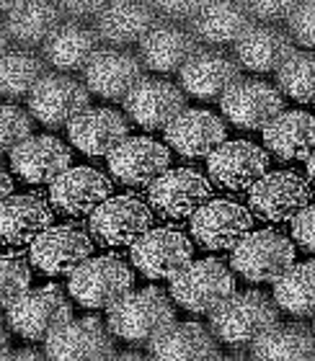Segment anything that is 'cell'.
Returning <instances> with one entry per match:
<instances>
[{
    "instance_id": "obj_37",
    "label": "cell",
    "mask_w": 315,
    "mask_h": 361,
    "mask_svg": "<svg viewBox=\"0 0 315 361\" xmlns=\"http://www.w3.org/2000/svg\"><path fill=\"white\" fill-rule=\"evenodd\" d=\"M277 88L297 104H315V52H295L279 68Z\"/></svg>"
},
{
    "instance_id": "obj_20",
    "label": "cell",
    "mask_w": 315,
    "mask_h": 361,
    "mask_svg": "<svg viewBox=\"0 0 315 361\" xmlns=\"http://www.w3.org/2000/svg\"><path fill=\"white\" fill-rule=\"evenodd\" d=\"M212 183L194 168L165 171L150 186V204L158 214L168 219L191 217L202 204L210 202Z\"/></svg>"
},
{
    "instance_id": "obj_42",
    "label": "cell",
    "mask_w": 315,
    "mask_h": 361,
    "mask_svg": "<svg viewBox=\"0 0 315 361\" xmlns=\"http://www.w3.org/2000/svg\"><path fill=\"white\" fill-rule=\"evenodd\" d=\"M160 16V21L168 23H181V26H189L194 21V16L199 13L202 3H186V0H165V3H153Z\"/></svg>"
},
{
    "instance_id": "obj_8",
    "label": "cell",
    "mask_w": 315,
    "mask_h": 361,
    "mask_svg": "<svg viewBox=\"0 0 315 361\" xmlns=\"http://www.w3.org/2000/svg\"><path fill=\"white\" fill-rule=\"evenodd\" d=\"M65 23L60 3L31 0V3H3V52L44 47L54 31Z\"/></svg>"
},
{
    "instance_id": "obj_40",
    "label": "cell",
    "mask_w": 315,
    "mask_h": 361,
    "mask_svg": "<svg viewBox=\"0 0 315 361\" xmlns=\"http://www.w3.org/2000/svg\"><path fill=\"white\" fill-rule=\"evenodd\" d=\"M287 31L295 39V44H302L308 49H315V0L297 3L287 21Z\"/></svg>"
},
{
    "instance_id": "obj_3",
    "label": "cell",
    "mask_w": 315,
    "mask_h": 361,
    "mask_svg": "<svg viewBox=\"0 0 315 361\" xmlns=\"http://www.w3.org/2000/svg\"><path fill=\"white\" fill-rule=\"evenodd\" d=\"M135 276L121 258H88L81 269L70 274V294L78 305L88 310H112L132 292Z\"/></svg>"
},
{
    "instance_id": "obj_35",
    "label": "cell",
    "mask_w": 315,
    "mask_h": 361,
    "mask_svg": "<svg viewBox=\"0 0 315 361\" xmlns=\"http://www.w3.org/2000/svg\"><path fill=\"white\" fill-rule=\"evenodd\" d=\"M47 60L42 52L34 49H8L0 60V93L8 98V104L29 98L31 90L37 88L49 73H47Z\"/></svg>"
},
{
    "instance_id": "obj_1",
    "label": "cell",
    "mask_w": 315,
    "mask_h": 361,
    "mask_svg": "<svg viewBox=\"0 0 315 361\" xmlns=\"http://www.w3.org/2000/svg\"><path fill=\"white\" fill-rule=\"evenodd\" d=\"M279 323V305L274 297L246 289L233 292L215 312H210V331L225 346L251 348L271 325Z\"/></svg>"
},
{
    "instance_id": "obj_17",
    "label": "cell",
    "mask_w": 315,
    "mask_h": 361,
    "mask_svg": "<svg viewBox=\"0 0 315 361\" xmlns=\"http://www.w3.org/2000/svg\"><path fill=\"white\" fill-rule=\"evenodd\" d=\"M93 253L90 235L78 225H54L31 243V264L49 276L81 269Z\"/></svg>"
},
{
    "instance_id": "obj_41",
    "label": "cell",
    "mask_w": 315,
    "mask_h": 361,
    "mask_svg": "<svg viewBox=\"0 0 315 361\" xmlns=\"http://www.w3.org/2000/svg\"><path fill=\"white\" fill-rule=\"evenodd\" d=\"M248 13L256 23H266V26H279L282 21H290L295 6L297 3H290V0H258V3H246Z\"/></svg>"
},
{
    "instance_id": "obj_46",
    "label": "cell",
    "mask_w": 315,
    "mask_h": 361,
    "mask_svg": "<svg viewBox=\"0 0 315 361\" xmlns=\"http://www.w3.org/2000/svg\"><path fill=\"white\" fill-rule=\"evenodd\" d=\"M0 180H3V199H8V196H11V188H13V180H11L8 171H3V173H0Z\"/></svg>"
},
{
    "instance_id": "obj_13",
    "label": "cell",
    "mask_w": 315,
    "mask_h": 361,
    "mask_svg": "<svg viewBox=\"0 0 315 361\" xmlns=\"http://www.w3.org/2000/svg\"><path fill=\"white\" fill-rule=\"evenodd\" d=\"M114 333L98 317L68 320L47 338L44 356L57 361H101L114 359Z\"/></svg>"
},
{
    "instance_id": "obj_26",
    "label": "cell",
    "mask_w": 315,
    "mask_h": 361,
    "mask_svg": "<svg viewBox=\"0 0 315 361\" xmlns=\"http://www.w3.org/2000/svg\"><path fill=\"white\" fill-rule=\"evenodd\" d=\"M101 37L90 23L65 21L60 29L54 31V37L42 47V54L49 68L57 73H85L93 57L101 52Z\"/></svg>"
},
{
    "instance_id": "obj_11",
    "label": "cell",
    "mask_w": 315,
    "mask_h": 361,
    "mask_svg": "<svg viewBox=\"0 0 315 361\" xmlns=\"http://www.w3.org/2000/svg\"><path fill=\"white\" fill-rule=\"evenodd\" d=\"M220 109L238 129H266L279 114H285V96L277 85L256 78H243L227 90Z\"/></svg>"
},
{
    "instance_id": "obj_34",
    "label": "cell",
    "mask_w": 315,
    "mask_h": 361,
    "mask_svg": "<svg viewBox=\"0 0 315 361\" xmlns=\"http://www.w3.org/2000/svg\"><path fill=\"white\" fill-rule=\"evenodd\" d=\"M251 356L261 361H313L315 328L305 323H277L251 346Z\"/></svg>"
},
{
    "instance_id": "obj_44",
    "label": "cell",
    "mask_w": 315,
    "mask_h": 361,
    "mask_svg": "<svg viewBox=\"0 0 315 361\" xmlns=\"http://www.w3.org/2000/svg\"><path fill=\"white\" fill-rule=\"evenodd\" d=\"M106 8V3H81V0H68V3H60V11L65 16V21H76V23H88L101 16V11Z\"/></svg>"
},
{
    "instance_id": "obj_16",
    "label": "cell",
    "mask_w": 315,
    "mask_h": 361,
    "mask_svg": "<svg viewBox=\"0 0 315 361\" xmlns=\"http://www.w3.org/2000/svg\"><path fill=\"white\" fill-rule=\"evenodd\" d=\"M251 212L230 199H212L191 214L194 240L210 250H233L251 233Z\"/></svg>"
},
{
    "instance_id": "obj_28",
    "label": "cell",
    "mask_w": 315,
    "mask_h": 361,
    "mask_svg": "<svg viewBox=\"0 0 315 361\" xmlns=\"http://www.w3.org/2000/svg\"><path fill=\"white\" fill-rule=\"evenodd\" d=\"M256 21L248 13L246 3H202L194 21L189 23L196 42L204 47L238 44Z\"/></svg>"
},
{
    "instance_id": "obj_18",
    "label": "cell",
    "mask_w": 315,
    "mask_h": 361,
    "mask_svg": "<svg viewBox=\"0 0 315 361\" xmlns=\"http://www.w3.org/2000/svg\"><path fill=\"white\" fill-rule=\"evenodd\" d=\"M124 111L137 127L168 129L186 111V93L163 78H145L124 101Z\"/></svg>"
},
{
    "instance_id": "obj_4",
    "label": "cell",
    "mask_w": 315,
    "mask_h": 361,
    "mask_svg": "<svg viewBox=\"0 0 315 361\" xmlns=\"http://www.w3.org/2000/svg\"><path fill=\"white\" fill-rule=\"evenodd\" d=\"M235 292L233 271L218 258L194 261L171 279V297L189 312L210 315Z\"/></svg>"
},
{
    "instance_id": "obj_6",
    "label": "cell",
    "mask_w": 315,
    "mask_h": 361,
    "mask_svg": "<svg viewBox=\"0 0 315 361\" xmlns=\"http://www.w3.org/2000/svg\"><path fill=\"white\" fill-rule=\"evenodd\" d=\"M230 264L251 284H274L295 264V245L277 230L248 233L233 248Z\"/></svg>"
},
{
    "instance_id": "obj_48",
    "label": "cell",
    "mask_w": 315,
    "mask_h": 361,
    "mask_svg": "<svg viewBox=\"0 0 315 361\" xmlns=\"http://www.w3.org/2000/svg\"><path fill=\"white\" fill-rule=\"evenodd\" d=\"M114 359H143L140 354H114Z\"/></svg>"
},
{
    "instance_id": "obj_27",
    "label": "cell",
    "mask_w": 315,
    "mask_h": 361,
    "mask_svg": "<svg viewBox=\"0 0 315 361\" xmlns=\"http://www.w3.org/2000/svg\"><path fill=\"white\" fill-rule=\"evenodd\" d=\"M127 132V119L119 111L104 109V106H98V109L90 106L88 111H83L68 127L70 142L76 145L81 152L93 155V158L112 155L124 140H129Z\"/></svg>"
},
{
    "instance_id": "obj_2",
    "label": "cell",
    "mask_w": 315,
    "mask_h": 361,
    "mask_svg": "<svg viewBox=\"0 0 315 361\" xmlns=\"http://www.w3.org/2000/svg\"><path fill=\"white\" fill-rule=\"evenodd\" d=\"M106 323L117 338L127 341L132 346H148L168 325L176 323V307L163 289L145 286L132 289L124 300L117 302L109 310Z\"/></svg>"
},
{
    "instance_id": "obj_24",
    "label": "cell",
    "mask_w": 315,
    "mask_h": 361,
    "mask_svg": "<svg viewBox=\"0 0 315 361\" xmlns=\"http://www.w3.org/2000/svg\"><path fill=\"white\" fill-rule=\"evenodd\" d=\"M202 49V44L196 42L189 26L181 23H168L160 21L148 37L140 42V60L148 70L153 73H181L186 68V62Z\"/></svg>"
},
{
    "instance_id": "obj_5",
    "label": "cell",
    "mask_w": 315,
    "mask_h": 361,
    "mask_svg": "<svg viewBox=\"0 0 315 361\" xmlns=\"http://www.w3.org/2000/svg\"><path fill=\"white\" fill-rule=\"evenodd\" d=\"M6 312L8 325L26 341H47L68 320H73V305L57 284L29 289Z\"/></svg>"
},
{
    "instance_id": "obj_38",
    "label": "cell",
    "mask_w": 315,
    "mask_h": 361,
    "mask_svg": "<svg viewBox=\"0 0 315 361\" xmlns=\"http://www.w3.org/2000/svg\"><path fill=\"white\" fill-rule=\"evenodd\" d=\"M31 269L29 264L23 261V256H16V253H6L3 256V284H0V300H3V307H11L18 297L31 289Z\"/></svg>"
},
{
    "instance_id": "obj_21",
    "label": "cell",
    "mask_w": 315,
    "mask_h": 361,
    "mask_svg": "<svg viewBox=\"0 0 315 361\" xmlns=\"http://www.w3.org/2000/svg\"><path fill=\"white\" fill-rule=\"evenodd\" d=\"M168 147L148 137H132L109 155V171L124 186H153L168 171Z\"/></svg>"
},
{
    "instance_id": "obj_14",
    "label": "cell",
    "mask_w": 315,
    "mask_h": 361,
    "mask_svg": "<svg viewBox=\"0 0 315 361\" xmlns=\"http://www.w3.org/2000/svg\"><path fill=\"white\" fill-rule=\"evenodd\" d=\"M83 78H85L90 93H96L98 98L124 104L129 93L145 80V65L140 54L129 52V49L104 47L85 68Z\"/></svg>"
},
{
    "instance_id": "obj_30",
    "label": "cell",
    "mask_w": 315,
    "mask_h": 361,
    "mask_svg": "<svg viewBox=\"0 0 315 361\" xmlns=\"http://www.w3.org/2000/svg\"><path fill=\"white\" fill-rule=\"evenodd\" d=\"M165 140L184 158H210L225 142V124L210 111L186 109L165 129Z\"/></svg>"
},
{
    "instance_id": "obj_32",
    "label": "cell",
    "mask_w": 315,
    "mask_h": 361,
    "mask_svg": "<svg viewBox=\"0 0 315 361\" xmlns=\"http://www.w3.org/2000/svg\"><path fill=\"white\" fill-rule=\"evenodd\" d=\"M153 359L160 361H207L220 359L218 338L202 323H171L148 343Z\"/></svg>"
},
{
    "instance_id": "obj_43",
    "label": "cell",
    "mask_w": 315,
    "mask_h": 361,
    "mask_svg": "<svg viewBox=\"0 0 315 361\" xmlns=\"http://www.w3.org/2000/svg\"><path fill=\"white\" fill-rule=\"evenodd\" d=\"M292 238L302 250L315 253V204H308L292 219Z\"/></svg>"
},
{
    "instance_id": "obj_31",
    "label": "cell",
    "mask_w": 315,
    "mask_h": 361,
    "mask_svg": "<svg viewBox=\"0 0 315 361\" xmlns=\"http://www.w3.org/2000/svg\"><path fill=\"white\" fill-rule=\"evenodd\" d=\"M295 54V39L282 26H266L256 23L246 37L235 44V60L240 68H248L254 73H279Z\"/></svg>"
},
{
    "instance_id": "obj_15",
    "label": "cell",
    "mask_w": 315,
    "mask_h": 361,
    "mask_svg": "<svg viewBox=\"0 0 315 361\" xmlns=\"http://www.w3.org/2000/svg\"><path fill=\"white\" fill-rule=\"evenodd\" d=\"M88 225L101 245H132L150 230L153 212L137 196H112L90 214Z\"/></svg>"
},
{
    "instance_id": "obj_10",
    "label": "cell",
    "mask_w": 315,
    "mask_h": 361,
    "mask_svg": "<svg viewBox=\"0 0 315 361\" xmlns=\"http://www.w3.org/2000/svg\"><path fill=\"white\" fill-rule=\"evenodd\" d=\"M132 264L140 274L148 279H168L171 281L176 274L186 269L194 256V245L189 243V238L179 230L171 227H155L132 243Z\"/></svg>"
},
{
    "instance_id": "obj_47",
    "label": "cell",
    "mask_w": 315,
    "mask_h": 361,
    "mask_svg": "<svg viewBox=\"0 0 315 361\" xmlns=\"http://www.w3.org/2000/svg\"><path fill=\"white\" fill-rule=\"evenodd\" d=\"M308 178L315 183V152L308 158Z\"/></svg>"
},
{
    "instance_id": "obj_23",
    "label": "cell",
    "mask_w": 315,
    "mask_h": 361,
    "mask_svg": "<svg viewBox=\"0 0 315 361\" xmlns=\"http://www.w3.org/2000/svg\"><path fill=\"white\" fill-rule=\"evenodd\" d=\"M158 23H160V16L153 3L117 0V3H106L93 29L98 31L104 44L114 49H127L129 44H140Z\"/></svg>"
},
{
    "instance_id": "obj_29",
    "label": "cell",
    "mask_w": 315,
    "mask_h": 361,
    "mask_svg": "<svg viewBox=\"0 0 315 361\" xmlns=\"http://www.w3.org/2000/svg\"><path fill=\"white\" fill-rule=\"evenodd\" d=\"M54 222L49 204L39 194H16L3 199L0 207V233L11 248L34 243Z\"/></svg>"
},
{
    "instance_id": "obj_25",
    "label": "cell",
    "mask_w": 315,
    "mask_h": 361,
    "mask_svg": "<svg viewBox=\"0 0 315 361\" xmlns=\"http://www.w3.org/2000/svg\"><path fill=\"white\" fill-rule=\"evenodd\" d=\"M70 147L57 137H29L11 152V168L26 183H54L65 171H70Z\"/></svg>"
},
{
    "instance_id": "obj_45",
    "label": "cell",
    "mask_w": 315,
    "mask_h": 361,
    "mask_svg": "<svg viewBox=\"0 0 315 361\" xmlns=\"http://www.w3.org/2000/svg\"><path fill=\"white\" fill-rule=\"evenodd\" d=\"M3 359H42V354L31 351V348H21V351H8V354H3Z\"/></svg>"
},
{
    "instance_id": "obj_39",
    "label": "cell",
    "mask_w": 315,
    "mask_h": 361,
    "mask_svg": "<svg viewBox=\"0 0 315 361\" xmlns=\"http://www.w3.org/2000/svg\"><path fill=\"white\" fill-rule=\"evenodd\" d=\"M34 129V116L31 111H23L21 106L6 104L3 106V140H0V150L13 152L21 142H26Z\"/></svg>"
},
{
    "instance_id": "obj_7",
    "label": "cell",
    "mask_w": 315,
    "mask_h": 361,
    "mask_svg": "<svg viewBox=\"0 0 315 361\" xmlns=\"http://www.w3.org/2000/svg\"><path fill=\"white\" fill-rule=\"evenodd\" d=\"M29 111L31 116L49 129L70 127L83 111L90 109V90L78 78L68 73H49V75L31 90Z\"/></svg>"
},
{
    "instance_id": "obj_22",
    "label": "cell",
    "mask_w": 315,
    "mask_h": 361,
    "mask_svg": "<svg viewBox=\"0 0 315 361\" xmlns=\"http://www.w3.org/2000/svg\"><path fill=\"white\" fill-rule=\"evenodd\" d=\"M106 199H112V180L96 168H70L49 183V202L68 217L93 214Z\"/></svg>"
},
{
    "instance_id": "obj_19",
    "label": "cell",
    "mask_w": 315,
    "mask_h": 361,
    "mask_svg": "<svg viewBox=\"0 0 315 361\" xmlns=\"http://www.w3.org/2000/svg\"><path fill=\"white\" fill-rule=\"evenodd\" d=\"M210 176L227 191H248L261 180L269 168V155L248 140H225L207 160Z\"/></svg>"
},
{
    "instance_id": "obj_33",
    "label": "cell",
    "mask_w": 315,
    "mask_h": 361,
    "mask_svg": "<svg viewBox=\"0 0 315 361\" xmlns=\"http://www.w3.org/2000/svg\"><path fill=\"white\" fill-rule=\"evenodd\" d=\"M263 142L279 160H308L315 152V116L285 111L263 129Z\"/></svg>"
},
{
    "instance_id": "obj_9",
    "label": "cell",
    "mask_w": 315,
    "mask_h": 361,
    "mask_svg": "<svg viewBox=\"0 0 315 361\" xmlns=\"http://www.w3.org/2000/svg\"><path fill=\"white\" fill-rule=\"evenodd\" d=\"M179 80L186 96L199 101H222L227 90L243 80V68L235 54L218 47H202L179 73Z\"/></svg>"
},
{
    "instance_id": "obj_12",
    "label": "cell",
    "mask_w": 315,
    "mask_h": 361,
    "mask_svg": "<svg viewBox=\"0 0 315 361\" xmlns=\"http://www.w3.org/2000/svg\"><path fill=\"white\" fill-rule=\"evenodd\" d=\"M248 202L258 217L269 222H290L313 202V191L300 173L274 171L263 176L261 180H256Z\"/></svg>"
},
{
    "instance_id": "obj_36",
    "label": "cell",
    "mask_w": 315,
    "mask_h": 361,
    "mask_svg": "<svg viewBox=\"0 0 315 361\" xmlns=\"http://www.w3.org/2000/svg\"><path fill=\"white\" fill-rule=\"evenodd\" d=\"M279 310L295 317H315V261L292 264L274 281Z\"/></svg>"
}]
</instances>
